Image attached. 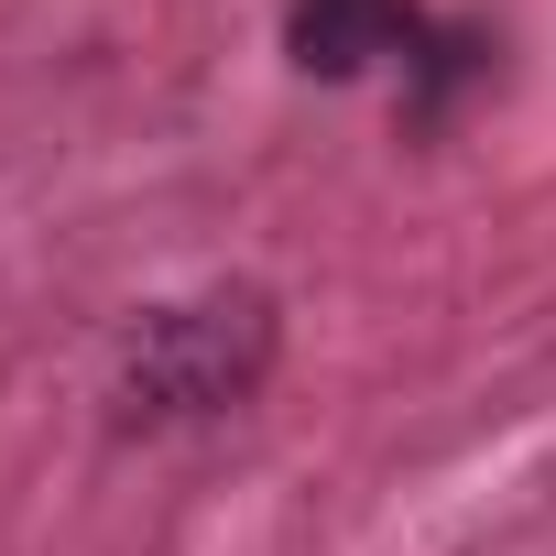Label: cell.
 <instances>
[{
    "label": "cell",
    "instance_id": "1",
    "mask_svg": "<svg viewBox=\"0 0 556 556\" xmlns=\"http://www.w3.org/2000/svg\"><path fill=\"white\" fill-rule=\"evenodd\" d=\"M273 350H285V317H273L262 285H207V295L142 306L121 328V361H110V426L121 437L218 426L273 382Z\"/></svg>",
    "mask_w": 556,
    "mask_h": 556
},
{
    "label": "cell",
    "instance_id": "2",
    "mask_svg": "<svg viewBox=\"0 0 556 556\" xmlns=\"http://www.w3.org/2000/svg\"><path fill=\"white\" fill-rule=\"evenodd\" d=\"M437 34V12L415 0H285V66L317 88H361L371 66H415V45Z\"/></svg>",
    "mask_w": 556,
    "mask_h": 556
},
{
    "label": "cell",
    "instance_id": "3",
    "mask_svg": "<svg viewBox=\"0 0 556 556\" xmlns=\"http://www.w3.org/2000/svg\"><path fill=\"white\" fill-rule=\"evenodd\" d=\"M491 55H502V45H491V23H447V12H437V34H426V45H415V66H404V131H415V142H437V131L458 121V99H469V88H491Z\"/></svg>",
    "mask_w": 556,
    "mask_h": 556
}]
</instances>
